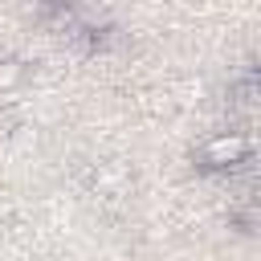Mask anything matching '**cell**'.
Wrapping results in <instances>:
<instances>
[{"instance_id": "cell-1", "label": "cell", "mask_w": 261, "mask_h": 261, "mask_svg": "<svg viewBox=\"0 0 261 261\" xmlns=\"http://www.w3.org/2000/svg\"><path fill=\"white\" fill-rule=\"evenodd\" d=\"M249 159H253V139L245 130H220V135H208L196 147V167L200 171H232Z\"/></svg>"}, {"instance_id": "cell-2", "label": "cell", "mask_w": 261, "mask_h": 261, "mask_svg": "<svg viewBox=\"0 0 261 261\" xmlns=\"http://www.w3.org/2000/svg\"><path fill=\"white\" fill-rule=\"evenodd\" d=\"M24 77H29L24 57H0V94H4V90H16Z\"/></svg>"}, {"instance_id": "cell-3", "label": "cell", "mask_w": 261, "mask_h": 261, "mask_svg": "<svg viewBox=\"0 0 261 261\" xmlns=\"http://www.w3.org/2000/svg\"><path fill=\"white\" fill-rule=\"evenodd\" d=\"M90 184H94L98 192H118V188L126 184V175H122L118 167H94V171H90Z\"/></svg>"}, {"instance_id": "cell-4", "label": "cell", "mask_w": 261, "mask_h": 261, "mask_svg": "<svg viewBox=\"0 0 261 261\" xmlns=\"http://www.w3.org/2000/svg\"><path fill=\"white\" fill-rule=\"evenodd\" d=\"M16 208H20L16 192H12L8 184H0V220H12V216H16Z\"/></svg>"}]
</instances>
